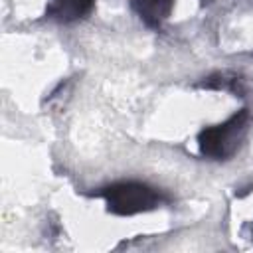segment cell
Listing matches in <instances>:
<instances>
[{"label": "cell", "mask_w": 253, "mask_h": 253, "mask_svg": "<svg viewBox=\"0 0 253 253\" xmlns=\"http://www.w3.org/2000/svg\"><path fill=\"white\" fill-rule=\"evenodd\" d=\"M97 196L105 198L107 211L115 215H134L150 211L164 202V196L140 182H117L107 188H101Z\"/></svg>", "instance_id": "obj_1"}, {"label": "cell", "mask_w": 253, "mask_h": 253, "mask_svg": "<svg viewBox=\"0 0 253 253\" xmlns=\"http://www.w3.org/2000/svg\"><path fill=\"white\" fill-rule=\"evenodd\" d=\"M249 123V109H239L227 121L208 126L198 134L200 154L211 160H227L239 146Z\"/></svg>", "instance_id": "obj_2"}, {"label": "cell", "mask_w": 253, "mask_h": 253, "mask_svg": "<svg viewBox=\"0 0 253 253\" xmlns=\"http://www.w3.org/2000/svg\"><path fill=\"white\" fill-rule=\"evenodd\" d=\"M95 0H47L45 16L69 24L91 14Z\"/></svg>", "instance_id": "obj_3"}, {"label": "cell", "mask_w": 253, "mask_h": 253, "mask_svg": "<svg viewBox=\"0 0 253 253\" xmlns=\"http://www.w3.org/2000/svg\"><path fill=\"white\" fill-rule=\"evenodd\" d=\"M172 6L174 0H132V8L140 16V20L152 30L162 28V22L170 16Z\"/></svg>", "instance_id": "obj_4"}, {"label": "cell", "mask_w": 253, "mask_h": 253, "mask_svg": "<svg viewBox=\"0 0 253 253\" xmlns=\"http://www.w3.org/2000/svg\"><path fill=\"white\" fill-rule=\"evenodd\" d=\"M200 87L217 89V91H231L235 97H243V93H245L243 79L239 75H235V73H229V71H221V73L210 75L206 81L200 83Z\"/></svg>", "instance_id": "obj_5"}]
</instances>
